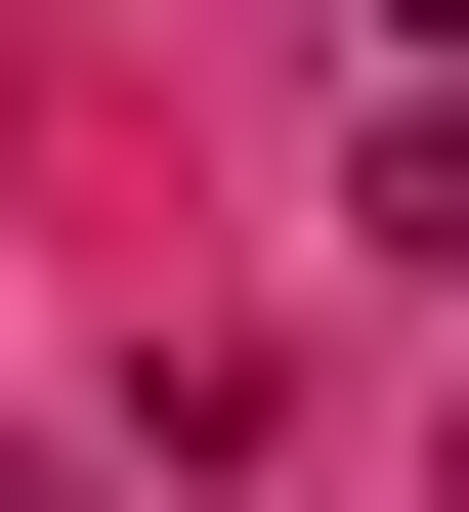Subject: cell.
I'll return each mask as SVG.
<instances>
[{
  "instance_id": "2",
  "label": "cell",
  "mask_w": 469,
  "mask_h": 512,
  "mask_svg": "<svg viewBox=\"0 0 469 512\" xmlns=\"http://www.w3.org/2000/svg\"><path fill=\"white\" fill-rule=\"evenodd\" d=\"M384 86H469V0H384Z\"/></svg>"
},
{
  "instance_id": "1",
  "label": "cell",
  "mask_w": 469,
  "mask_h": 512,
  "mask_svg": "<svg viewBox=\"0 0 469 512\" xmlns=\"http://www.w3.org/2000/svg\"><path fill=\"white\" fill-rule=\"evenodd\" d=\"M342 214H384V256L469 299V86H384V128H342Z\"/></svg>"
},
{
  "instance_id": "3",
  "label": "cell",
  "mask_w": 469,
  "mask_h": 512,
  "mask_svg": "<svg viewBox=\"0 0 469 512\" xmlns=\"http://www.w3.org/2000/svg\"><path fill=\"white\" fill-rule=\"evenodd\" d=\"M0 512H86V470H43V427H0Z\"/></svg>"
}]
</instances>
